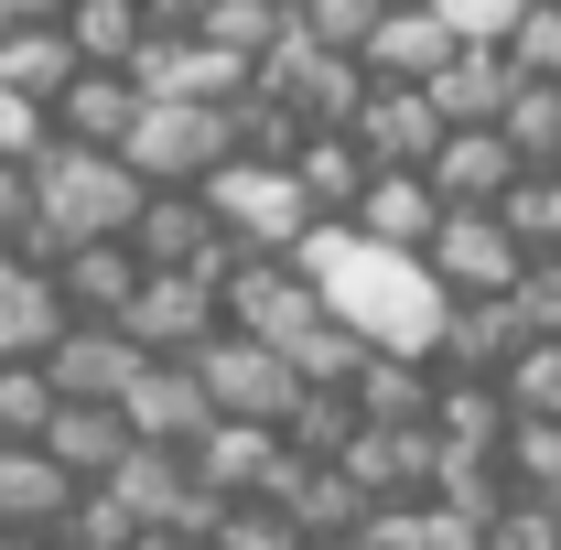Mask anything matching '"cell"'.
Here are the masks:
<instances>
[{
	"instance_id": "28",
	"label": "cell",
	"mask_w": 561,
	"mask_h": 550,
	"mask_svg": "<svg viewBox=\"0 0 561 550\" xmlns=\"http://www.w3.org/2000/svg\"><path fill=\"white\" fill-rule=\"evenodd\" d=\"M76 76H87V66H76L66 22H55V33H0V87H11L22 108H55Z\"/></svg>"
},
{
	"instance_id": "39",
	"label": "cell",
	"mask_w": 561,
	"mask_h": 550,
	"mask_svg": "<svg viewBox=\"0 0 561 550\" xmlns=\"http://www.w3.org/2000/svg\"><path fill=\"white\" fill-rule=\"evenodd\" d=\"M22 227H33V173L0 162V249H22Z\"/></svg>"
},
{
	"instance_id": "34",
	"label": "cell",
	"mask_w": 561,
	"mask_h": 550,
	"mask_svg": "<svg viewBox=\"0 0 561 550\" xmlns=\"http://www.w3.org/2000/svg\"><path fill=\"white\" fill-rule=\"evenodd\" d=\"M432 22L454 44H476V55H507V33L529 22V0H432Z\"/></svg>"
},
{
	"instance_id": "26",
	"label": "cell",
	"mask_w": 561,
	"mask_h": 550,
	"mask_svg": "<svg viewBox=\"0 0 561 550\" xmlns=\"http://www.w3.org/2000/svg\"><path fill=\"white\" fill-rule=\"evenodd\" d=\"M432 443L443 454H507V389L496 378H443L432 389Z\"/></svg>"
},
{
	"instance_id": "1",
	"label": "cell",
	"mask_w": 561,
	"mask_h": 550,
	"mask_svg": "<svg viewBox=\"0 0 561 550\" xmlns=\"http://www.w3.org/2000/svg\"><path fill=\"white\" fill-rule=\"evenodd\" d=\"M291 271L324 291V313H335V324H346L367 356H411V367H432V356H443L454 291L421 271V260H389V249H367L356 227H313Z\"/></svg>"
},
{
	"instance_id": "40",
	"label": "cell",
	"mask_w": 561,
	"mask_h": 550,
	"mask_svg": "<svg viewBox=\"0 0 561 550\" xmlns=\"http://www.w3.org/2000/svg\"><path fill=\"white\" fill-rule=\"evenodd\" d=\"M66 0H0V33H55Z\"/></svg>"
},
{
	"instance_id": "13",
	"label": "cell",
	"mask_w": 561,
	"mask_h": 550,
	"mask_svg": "<svg viewBox=\"0 0 561 550\" xmlns=\"http://www.w3.org/2000/svg\"><path fill=\"white\" fill-rule=\"evenodd\" d=\"M119 421H130L140 454H195V443L216 432V400H206V378H195V367H140L130 400H119Z\"/></svg>"
},
{
	"instance_id": "43",
	"label": "cell",
	"mask_w": 561,
	"mask_h": 550,
	"mask_svg": "<svg viewBox=\"0 0 561 550\" xmlns=\"http://www.w3.org/2000/svg\"><path fill=\"white\" fill-rule=\"evenodd\" d=\"M140 550H216V540H140Z\"/></svg>"
},
{
	"instance_id": "22",
	"label": "cell",
	"mask_w": 561,
	"mask_h": 550,
	"mask_svg": "<svg viewBox=\"0 0 561 550\" xmlns=\"http://www.w3.org/2000/svg\"><path fill=\"white\" fill-rule=\"evenodd\" d=\"M421 98L443 108V130H496V119H507V98H518V66H507V55H476V44H465L454 66L421 87Z\"/></svg>"
},
{
	"instance_id": "33",
	"label": "cell",
	"mask_w": 561,
	"mask_h": 550,
	"mask_svg": "<svg viewBox=\"0 0 561 550\" xmlns=\"http://www.w3.org/2000/svg\"><path fill=\"white\" fill-rule=\"evenodd\" d=\"M55 411H66V400H55L44 367H0V443H44Z\"/></svg>"
},
{
	"instance_id": "21",
	"label": "cell",
	"mask_w": 561,
	"mask_h": 550,
	"mask_svg": "<svg viewBox=\"0 0 561 550\" xmlns=\"http://www.w3.org/2000/svg\"><path fill=\"white\" fill-rule=\"evenodd\" d=\"M454 55H465V44H454L432 11H389V22L367 33V55H356V66H367V87H432Z\"/></svg>"
},
{
	"instance_id": "37",
	"label": "cell",
	"mask_w": 561,
	"mask_h": 550,
	"mask_svg": "<svg viewBox=\"0 0 561 550\" xmlns=\"http://www.w3.org/2000/svg\"><path fill=\"white\" fill-rule=\"evenodd\" d=\"M216 550H313V540H302L280 507H227V518H216Z\"/></svg>"
},
{
	"instance_id": "11",
	"label": "cell",
	"mask_w": 561,
	"mask_h": 550,
	"mask_svg": "<svg viewBox=\"0 0 561 550\" xmlns=\"http://www.w3.org/2000/svg\"><path fill=\"white\" fill-rule=\"evenodd\" d=\"M130 249H140V271H151V280H227V260H238L206 195H151L140 227H130Z\"/></svg>"
},
{
	"instance_id": "20",
	"label": "cell",
	"mask_w": 561,
	"mask_h": 550,
	"mask_svg": "<svg viewBox=\"0 0 561 550\" xmlns=\"http://www.w3.org/2000/svg\"><path fill=\"white\" fill-rule=\"evenodd\" d=\"M140 280H151V271H140V249H130V238L55 260V291H66V313H76V324H119V313L140 302Z\"/></svg>"
},
{
	"instance_id": "44",
	"label": "cell",
	"mask_w": 561,
	"mask_h": 550,
	"mask_svg": "<svg viewBox=\"0 0 561 550\" xmlns=\"http://www.w3.org/2000/svg\"><path fill=\"white\" fill-rule=\"evenodd\" d=\"M540 507H551V518H561V496H540Z\"/></svg>"
},
{
	"instance_id": "23",
	"label": "cell",
	"mask_w": 561,
	"mask_h": 550,
	"mask_svg": "<svg viewBox=\"0 0 561 550\" xmlns=\"http://www.w3.org/2000/svg\"><path fill=\"white\" fill-rule=\"evenodd\" d=\"M291 184H302V206L324 216V227H346V216L367 206V184H378V173H367V151H356L346 130H313L302 151H291Z\"/></svg>"
},
{
	"instance_id": "8",
	"label": "cell",
	"mask_w": 561,
	"mask_h": 550,
	"mask_svg": "<svg viewBox=\"0 0 561 550\" xmlns=\"http://www.w3.org/2000/svg\"><path fill=\"white\" fill-rule=\"evenodd\" d=\"M421 271L443 280L454 302H507L529 280V249L507 238V216H443V238L421 249Z\"/></svg>"
},
{
	"instance_id": "2",
	"label": "cell",
	"mask_w": 561,
	"mask_h": 550,
	"mask_svg": "<svg viewBox=\"0 0 561 550\" xmlns=\"http://www.w3.org/2000/svg\"><path fill=\"white\" fill-rule=\"evenodd\" d=\"M140 195L130 162L119 151H44L33 162V227H22V260L33 271H55V260H76V249H108V238H130L140 227Z\"/></svg>"
},
{
	"instance_id": "46",
	"label": "cell",
	"mask_w": 561,
	"mask_h": 550,
	"mask_svg": "<svg viewBox=\"0 0 561 550\" xmlns=\"http://www.w3.org/2000/svg\"><path fill=\"white\" fill-rule=\"evenodd\" d=\"M540 11H561V0H540Z\"/></svg>"
},
{
	"instance_id": "7",
	"label": "cell",
	"mask_w": 561,
	"mask_h": 550,
	"mask_svg": "<svg viewBox=\"0 0 561 550\" xmlns=\"http://www.w3.org/2000/svg\"><path fill=\"white\" fill-rule=\"evenodd\" d=\"M195 378H206L216 421H249V432H291V411L313 400V389L291 378V356H271V345H249V335H216L206 356H195Z\"/></svg>"
},
{
	"instance_id": "29",
	"label": "cell",
	"mask_w": 561,
	"mask_h": 550,
	"mask_svg": "<svg viewBox=\"0 0 561 550\" xmlns=\"http://www.w3.org/2000/svg\"><path fill=\"white\" fill-rule=\"evenodd\" d=\"M496 140L518 151V173H561V87H529V76H518V98H507Z\"/></svg>"
},
{
	"instance_id": "10",
	"label": "cell",
	"mask_w": 561,
	"mask_h": 550,
	"mask_svg": "<svg viewBox=\"0 0 561 550\" xmlns=\"http://www.w3.org/2000/svg\"><path fill=\"white\" fill-rule=\"evenodd\" d=\"M130 87L140 98H173V108H238V98L260 87V66H238L206 33H151V55L130 66Z\"/></svg>"
},
{
	"instance_id": "36",
	"label": "cell",
	"mask_w": 561,
	"mask_h": 550,
	"mask_svg": "<svg viewBox=\"0 0 561 550\" xmlns=\"http://www.w3.org/2000/svg\"><path fill=\"white\" fill-rule=\"evenodd\" d=\"M140 540H151V529H140V518L119 507V496H108V485H87V496H76L66 550H140Z\"/></svg>"
},
{
	"instance_id": "12",
	"label": "cell",
	"mask_w": 561,
	"mask_h": 550,
	"mask_svg": "<svg viewBox=\"0 0 561 550\" xmlns=\"http://www.w3.org/2000/svg\"><path fill=\"white\" fill-rule=\"evenodd\" d=\"M140 367H151V356H140L119 324H66L55 356H44V378H55V400H66V411H119Z\"/></svg>"
},
{
	"instance_id": "32",
	"label": "cell",
	"mask_w": 561,
	"mask_h": 550,
	"mask_svg": "<svg viewBox=\"0 0 561 550\" xmlns=\"http://www.w3.org/2000/svg\"><path fill=\"white\" fill-rule=\"evenodd\" d=\"M496 216H507V238H518L529 260H561V173H529Z\"/></svg>"
},
{
	"instance_id": "31",
	"label": "cell",
	"mask_w": 561,
	"mask_h": 550,
	"mask_svg": "<svg viewBox=\"0 0 561 550\" xmlns=\"http://www.w3.org/2000/svg\"><path fill=\"white\" fill-rule=\"evenodd\" d=\"M507 485L518 496H561V421H507Z\"/></svg>"
},
{
	"instance_id": "27",
	"label": "cell",
	"mask_w": 561,
	"mask_h": 550,
	"mask_svg": "<svg viewBox=\"0 0 561 550\" xmlns=\"http://www.w3.org/2000/svg\"><path fill=\"white\" fill-rule=\"evenodd\" d=\"M44 454L66 465V485H108V475L140 454V443H130V421H119V411H55Z\"/></svg>"
},
{
	"instance_id": "14",
	"label": "cell",
	"mask_w": 561,
	"mask_h": 550,
	"mask_svg": "<svg viewBox=\"0 0 561 550\" xmlns=\"http://www.w3.org/2000/svg\"><path fill=\"white\" fill-rule=\"evenodd\" d=\"M356 151H367V173H432V151H443V108L421 98V87H367V108H356Z\"/></svg>"
},
{
	"instance_id": "3",
	"label": "cell",
	"mask_w": 561,
	"mask_h": 550,
	"mask_svg": "<svg viewBox=\"0 0 561 550\" xmlns=\"http://www.w3.org/2000/svg\"><path fill=\"white\" fill-rule=\"evenodd\" d=\"M119 162H130L140 195H206L216 173L238 162V130H227V108H173V98H140V130L119 140Z\"/></svg>"
},
{
	"instance_id": "15",
	"label": "cell",
	"mask_w": 561,
	"mask_h": 550,
	"mask_svg": "<svg viewBox=\"0 0 561 550\" xmlns=\"http://www.w3.org/2000/svg\"><path fill=\"white\" fill-rule=\"evenodd\" d=\"M130 130H140V87L130 76H98V66L44 108V151H119Z\"/></svg>"
},
{
	"instance_id": "35",
	"label": "cell",
	"mask_w": 561,
	"mask_h": 550,
	"mask_svg": "<svg viewBox=\"0 0 561 550\" xmlns=\"http://www.w3.org/2000/svg\"><path fill=\"white\" fill-rule=\"evenodd\" d=\"M496 389H507V421H561V345H529Z\"/></svg>"
},
{
	"instance_id": "24",
	"label": "cell",
	"mask_w": 561,
	"mask_h": 550,
	"mask_svg": "<svg viewBox=\"0 0 561 550\" xmlns=\"http://www.w3.org/2000/svg\"><path fill=\"white\" fill-rule=\"evenodd\" d=\"M66 44H76V66L130 76L140 55H151V11H140V0H66Z\"/></svg>"
},
{
	"instance_id": "18",
	"label": "cell",
	"mask_w": 561,
	"mask_h": 550,
	"mask_svg": "<svg viewBox=\"0 0 561 550\" xmlns=\"http://www.w3.org/2000/svg\"><path fill=\"white\" fill-rule=\"evenodd\" d=\"M346 227L367 238V249H389V260H421V249L443 238V195H432V173H378Z\"/></svg>"
},
{
	"instance_id": "41",
	"label": "cell",
	"mask_w": 561,
	"mask_h": 550,
	"mask_svg": "<svg viewBox=\"0 0 561 550\" xmlns=\"http://www.w3.org/2000/svg\"><path fill=\"white\" fill-rule=\"evenodd\" d=\"M140 11H151V33H206L216 0H140Z\"/></svg>"
},
{
	"instance_id": "5",
	"label": "cell",
	"mask_w": 561,
	"mask_h": 550,
	"mask_svg": "<svg viewBox=\"0 0 561 550\" xmlns=\"http://www.w3.org/2000/svg\"><path fill=\"white\" fill-rule=\"evenodd\" d=\"M260 98L291 108L302 130H356V108H367V66H356V55H324V44L291 22L271 55H260Z\"/></svg>"
},
{
	"instance_id": "6",
	"label": "cell",
	"mask_w": 561,
	"mask_h": 550,
	"mask_svg": "<svg viewBox=\"0 0 561 550\" xmlns=\"http://www.w3.org/2000/svg\"><path fill=\"white\" fill-rule=\"evenodd\" d=\"M216 302H227V335L271 345V356H291V345L324 324V291L291 271V260H227V280H216Z\"/></svg>"
},
{
	"instance_id": "38",
	"label": "cell",
	"mask_w": 561,
	"mask_h": 550,
	"mask_svg": "<svg viewBox=\"0 0 561 550\" xmlns=\"http://www.w3.org/2000/svg\"><path fill=\"white\" fill-rule=\"evenodd\" d=\"M0 162H11V173H33V162H44V108H22L11 87H0Z\"/></svg>"
},
{
	"instance_id": "45",
	"label": "cell",
	"mask_w": 561,
	"mask_h": 550,
	"mask_svg": "<svg viewBox=\"0 0 561 550\" xmlns=\"http://www.w3.org/2000/svg\"><path fill=\"white\" fill-rule=\"evenodd\" d=\"M324 550H356V540H324Z\"/></svg>"
},
{
	"instance_id": "30",
	"label": "cell",
	"mask_w": 561,
	"mask_h": 550,
	"mask_svg": "<svg viewBox=\"0 0 561 550\" xmlns=\"http://www.w3.org/2000/svg\"><path fill=\"white\" fill-rule=\"evenodd\" d=\"M389 11H400V0H291V22H302L324 55H367V33H378Z\"/></svg>"
},
{
	"instance_id": "17",
	"label": "cell",
	"mask_w": 561,
	"mask_h": 550,
	"mask_svg": "<svg viewBox=\"0 0 561 550\" xmlns=\"http://www.w3.org/2000/svg\"><path fill=\"white\" fill-rule=\"evenodd\" d=\"M66 324H76V313H66V291H55V271L0 260V367H44Z\"/></svg>"
},
{
	"instance_id": "19",
	"label": "cell",
	"mask_w": 561,
	"mask_h": 550,
	"mask_svg": "<svg viewBox=\"0 0 561 550\" xmlns=\"http://www.w3.org/2000/svg\"><path fill=\"white\" fill-rule=\"evenodd\" d=\"M271 507H280V518H291V529H302L313 550H324V540H367V518H378V507L356 496V475H346V465H291Z\"/></svg>"
},
{
	"instance_id": "9",
	"label": "cell",
	"mask_w": 561,
	"mask_h": 550,
	"mask_svg": "<svg viewBox=\"0 0 561 550\" xmlns=\"http://www.w3.org/2000/svg\"><path fill=\"white\" fill-rule=\"evenodd\" d=\"M119 335H130L151 367H195V356L227 335V302H216V280H140V302L119 313Z\"/></svg>"
},
{
	"instance_id": "16",
	"label": "cell",
	"mask_w": 561,
	"mask_h": 550,
	"mask_svg": "<svg viewBox=\"0 0 561 550\" xmlns=\"http://www.w3.org/2000/svg\"><path fill=\"white\" fill-rule=\"evenodd\" d=\"M76 496H87V485H66V465H55L44 443H0V529H33V540H66Z\"/></svg>"
},
{
	"instance_id": "25",
	"label": "cell",
	"mask_w": 561,
	"mask_h": 550,
	"mask_svg": "<svg viewBox=\"0 0 561 550\" xmlns=\"http://www.w3.org/2000/svg\"><path fill=\"white\" fill-rule=\"evenodd\" d=\"M432 389H443V378H432V367H411V356H367V367H356V421H367V432H432Z\"/></svg>"
},
{
	"instance_id": "42",
	"label": "cell",
	"mask_w": 561,
	"mask_h": 550,
	"mask_svg": "<svg viewBox=\"0 0 561 550\" xmlns=\"http://www.w3.org/2000/svg\"><path fill=\"white\" fill-rule=\"evenodd\" d=\"M0 550H66V540H33V529H0Z\"/></svg>"
},
{
	"instance_id": "4",
	"label": "cell",
	"mask_w": 561,
	"mask_h": 550,
	"mask_svg": "<svg viewBox=\"0 0 561 550\" xmlns=\"http://www.w3.org/2000/svg\"><path fill=\"white\" fill-rule=\"evenodd\" d=\"M216 227H227V249L238 260H302V238L324 227V216L302 206V184H291V162H227L206 184Z\"/></svg>"
}]
</instances>
